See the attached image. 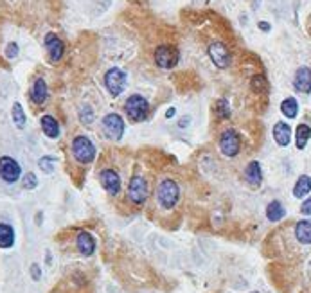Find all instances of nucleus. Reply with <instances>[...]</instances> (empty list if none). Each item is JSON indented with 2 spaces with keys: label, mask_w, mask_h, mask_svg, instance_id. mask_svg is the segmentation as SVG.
Returning <instances> with one entry per match:
<instances>
[{
  "label": "nucleus",
  "mask_w": 311,
  "mask_h": 293,
  "mask_svg": "<svg viewBox=\"0 0 311 293\" xmlns=\"http://www.w3.org/2000/svg\"><path fill=\"white\" fill-rule=\"evenodd\" d=\"M72 153L74 159L81 164H90L95 159V146L92 144V140L85 135H79L72 140Z\"/></svg>",
  "instance_id": "f257e3e1"
},
{
  "label": "nucleus",
  "mask_w": 311,
  "mask_h": 293,
  "mask_svg": "<svg viewBox=\"0 0 311 293\" xmlns=\"http://www.w3.org/2000/svg\"><path fill=\"white\" fill-rule=\"evenodd\" d=\"M157 198H158V203H160L164 209H173L177 205L178 198H180V189H178L177 182L173 180H164L160 182L157 189Z\"/></svg>",
  "instance_id": "f03ea898"
},
{
  "label": "nucleus",
  "mask_w": 311,
  "mask_h": 293,
  "mask_svg": "<svg viewBox=\"0 0 311 293\" xmlns=\"http://www.w3.org/2000/svg\"><path fill=\"white\" fill-rule=\"evenodd\" d=\"M126 108V114L131 121H144L148 117V110H150V104L148 101L142 97V95L135 94V95H130L124 104Z\"/></svg>",
  "instance_id": "7ed1b4c3"
},
{
  "label": "nucleus",
  "mask_w": 311,
  "mask_h": 293,
  "mask_svg": "<svg viewBox=\"0 0 311 293\" xmlns=\"http://www.w3.org/2000/svg\"><path fill=\"white\" fill-rule=\"evenodd\" d=\"M102 133L110 140H119L124 135V121L119 114H108L102 117Z\"/></svg>",
  "instance_id": "20e7f679"
},
{
  "label": "nucleus",
  "mask_w": 311,
  "mask_h": 293,
  "mask_svg": "<svg viewBox=\"0 0 311 293\" xmlns=\"http://www.w3.org/2000/svg\"><path fill=\"white\" fill-rule=\"evenodd\" d=\"M126 81H128L126 74L117 67L110 68V70L105 74V85H107L108 92H110L114 97H117V95H121L122 92H124V88H126Z\"/></svg>",
  "instance_id": "39448f33"
},
{
  "label": "nucleus",
  "mask_w": 311,
  "mask_h": 293,
  "mask_svg": "<svg viewBox=\"0 0 311 293\" xmlns=\"http://www.w3.org/2000/svg\"><path fill=\"white\" fill-rule=\"evenodd\" d=\"M239 146H241V140H239V135H237L236 130L229 128V130H225L220 137V150L225 157H236L239 153Z\"/></svg>",
  "instance_id": "423d86ee"
},
{
  "label": "nucleus",
  "mask_w": 311,
  "mask_h": 293,
  "mask_svg": "<svg viewBox=\"0 0 311 293\" xmlns=\"http://www.w3.org/2000/svg\"><path fill=\"white\" fill-rule=\"evenodd\" d=\"M178 60H180V54L175 47L171 45H160L155 51V63L160 68H173L177 67Z\"/></svg>",
  "instance_id": "0eeeda50"
},
{
  "label": "nucleus",
  "mask_w": 311,
  "mask_h": 293,
  "mask_svg": "<svg viewBox=\"0 0 311 293\" xmlns=\"http://www.w3.org/2000/svg\"><path fill=\"white\" fill-rule=\"evenodd\" d=\"M22 167L11 157H0V178L8 184H13L20 178Z\"/></svg>",
  "instance_id": "6e6552de"
},
{
  "label": "nucleus",
  "mask_w": 311,
  "mask_h": 293,
  "mask_svg": "<svg viewBox=\"0 0 311 293\" xmlns=\"http://www.w3.org/2000/svg\"><path fill=\"white\" fill-rule=\"evenodd\" d=\"M128 198L135 203V205H141V203L146 202L148 198V184L142 176H133L128 186Z\"/></svg>",
  "instance_id": "1a4fd4ad"
},
{
  "label": "nucleus",
  "mask_w": 311,
  "mask_h": 293,
  "mask_svg": "<svg viewBox=\"0 0 311 293\" xmlns=\"http://www.w3.org/2000/svg\"><path fill=\"white\" fill-rule=\"evenodd\" d=\"M209 56L218 68H227L230 65V52H229V49H227V45L221 44V42H214V44L211 45Z\"/></svg>",
  "instance_id": "9d476101"
},
{
  "label": "nucleus",
  "mask_w": 311,
  "mask_h": 293,
  "mask_svg": "<svg viewBox=\"0 0 311 293\" xmlns=\"http://www.w3.org/2000/svg\"><path fill=\"white\" fill-rule=\"evenodd\" d=\"M45 47H47L49 58H51L52 63H56V61H59L61 58H63L65 45H63V42L54 34V32H49V34L45 36Z\"/></svg>",
  "instance_id": "9b49d317"
},
{
  "label": "nucleus",
  "mask_w": 311,
  "mask_h": 293,
  "mask_svg": "<svg viewBox=\"0 0 311 293\" xmlns=\"http://www.w3.org/2000/svg\"><path fill=\"white\" fill-rule=\"evenodd\" d=\"M101 186L105 187L108 194L115 196L121 191V178L114 169H105L101 171Z\"/></svg>",
  "instance_id": "f8f14e48"
},
{
  "label": "nucleus",
  "mask_w": 311,
  "mask_h": 293,
  "mask_svg": "<svg viewBox=\"0 0 311 293\" xmlns=\"http://www.w3.org/2000/svg\"><path fill=\"white\" fill-rule=\"evenodd\" d=\"M76 246H78L79 253L83 255H92L95 252V239L92 238V234L87 230H81L76 238Z\"/></svg>",
  "instance_id": "ddd939ff"
},
{
  "label": "nucleus",
  "mask_w": 311,
  "mask_h": 293,
  "mask_svg": "<svg viewBox=\"0 0 311 293\" xmlns=\"http://www.w3.org/2000/svg\"><path fill=\"white\" fill-rule=\"evenodd\" d=\"M293 87L295 90L309 94L311 92V70L307 67H300L295 72V80H293Z\"/></svg>",
  "instance_id": "4468645a"
},
{
  "label": "nucleus",
  "mask_w": 311,
  "mask_h": 293,
  "mask_svg": "<svg viewBox=\"0 0 311 293\" xmlns=\"http://www.w3.org/2000/svg\"><path fill=\"white\" fill-rule=\"evenodd\" d=\"M273 139H275V142L279 146L283 148L288 146L290 140H292V128H290V124L283 123V121L275 123V126H273Z\"/></svg>",
  "instance_id": "2eb2a0df"
},
{
  "label": "nucleus",
  "mask_w": 311,
  "mask_h": 293,
  "mask_svg": "<svg viewBox=\"0 0 311 293\" xmlns=\"http://www.w3.org/2000/svg\"><path fill=\"white\" fill-rule=\"evenodd\" d=\"M245 180L252 187H259L261 182H263V173H261V164L257 160L250 162L245 169Z\"/></svg>",
  "instance_id": "dca6fc26"
},
{
  "label": "nucleus",
  "mask_w": 311,
  "mask_h": 293,
  "mask_svg": "<svg viewBox=\"0 0 311 293\" xmlns=\"http://www.w3.org/2000/svg\"><path fill=\"white\" fill-rule=\"evenodd\" d=\"M31 99L34 104H44L47 101V83H45V80L38 78L34 81V85L31 88Z\"/></svg>",
  "instance_id": "f3484780"
},
{
  "label": "nucleus",
  "mask_w": 311,
  "mask_h": 293,
  "mask_svg": "<svg viewBox=\"0 0 311 293\" xmlns=\"http://www.w3.org/2000/svg\"><path fill=\"white\" fill-rule=\"evenodd\" d=\"M40 124H42V130H44V133L47 135L49 139H58L59 137V124L52 115H44Z\"/></svg>",
  "instance_id": "a211bd4d"
},
{
  "label": "nucleus",
  "mask_w": 311,
  "mask_h": 293,
  "mask_svg": "<svg viewBox=\"0 0 311 293\" xmlns=\"http://www.w3.org/2000/svg\"><path fill=\"white\" fill-rule=\"evenodd\" d=\"M295 236L302 245H311V222L309 219H302L297 223Z\"/></svg>",
  "instance_id": "6ab92c4d"
},
{
  "label": "nucleus",
  "mask_w": 311,
  "mask_h": 293,
  "mask_svg": "<svg viewBox=\"0 0 311 293\" xmlns=\"http://www.w3.org/2000/svg\"><path fill=\"white\" fill-rule=\"evenodd\" d=\"M15 243V230L8 223H0V248H11Z\"/></svg>",
  "instance_id": "aec40b11"
},
{
  "label": "nucleus",
  "mask_w": 311,
  "mask_h": 293,
  "mask_svg": "<svg viewBox=\"0 0 311 293\" xmlns=\"http://www.w3.org/2000/svg\"><path fill=\"white\" fill-rule=\"evenodd\" d=\"M309 191H311V176L302 174V176L297 180L295 187H293V196H295V198H304L306 194H309Z\"/></svg>",
  "instance_id": "412c9836"
},
{
  "label": "nucleus",
  "mask_w": 311,
  "mask_h": 293,
  "mask_svg": "<svg viewBox=\"0 0 311 293\" xmlns=\"http://www.w3.org/2000/svg\"><path fill=\"white\" fill-rule=\"evenodd\" d=\"M284 214H286V210H284L283 203L277 202V200H273V202L266 207V218L270 219V222H281V219L284 218Z\"/></svg>",
  "instance_id": "4be33fe9"
},
{
  "label": "nucleus",
  "mask_w": 311,
  "mask_h": 293,
  "mask_svg": "<svg viewBox=\"0 0 311 293\" xmlns=\"http://www.w3.org/2000/svg\"><path fill=\"white\" fill-rule=\"evenodd\" d=\"M311 137V128L307 126V124H299V128H297V135H295V144L299 150H304L307 144V140H309Z\"/></svg>",
  "instance_id": "5701e85b"
},
{
  "label": "nucleus",
  "mask_w": 311,
  "mask_h": 293,
  "mask_svg": "<svg viewBox=\"0 0 311 293\" xmlns=\"http://www.w3.org/2000/svg\"><path fill=\"white\" fill-rule=\"evenodd\" d=\"M281 112L286 115L288 119H293V117H297L299 104H297V101L293 99V97H288V99H284L283 103H281Z\"/></svg>",
  "instance_id": "b1692460"
},
{
  "label": "nucleus",
  "mask_w": 311,
  "mask_h": 293,
  "mask_svg": "<svg viewBox=\"0 0 311 293\" xmlns=\"http://www.w3.org/2000/svg\"><path fill=\"white\" fill-rule=\"evenodd\" d=\"M11 115H13V123H15L16 126L20 128V130H22V128H25V112H24V108H22V104H20V103L13 104Z\"/></svg>",
  "instance_id": "393cba45"
},
{
  "label": "nucleus",
  "mask_w": 311,
  "mask_h": 293,
  "mask_svg": "<svg viewBox=\"0 0 311 293\" xmlns=\"http://www.w3.org/2000/svg\"><path fill=\"white\" fill-rule=\"evenodd\" d=\"M250 87H252L254 92H257V94H264V92H268V81L266 78H264L263 74H257L252 78V81H250Z\"/></svg>",
  "instance_id": "a878e982"
},
{
  "label": "nucleus",
  "mask_w": 311,
  "mask_h": 293,
  "mask_svg": "<svg viewBox=\"0 0 311 293\" xmlns=\"http://www.w3.org/2000/svg\"><path fill=\"white\" fill-rule=\"evenodd\" d=\"M216 115L218 119H229L230 117V106L227 99H220L216 103Z\"/></svg>",
  "instance_id": "bb28decb"
},
{
  "label": "nucleus",
  "mask_w": 311,
  "mask_h": 293,
  "mask_svg": "<svg viewBox=\"0 0 311 293\" xmlns=\"http://www.w3.org/2000/svg\"><path fill=\"white\" fill-rule=\"evenodd\" d=\"M54 164H56V157H51V155L42 157V159L38 160V166L42 167L45 173H52V171H54Z\"/></svg>",
  "instance_id": "cd10ccee"
},
{
  "label": "nucleus",
  "mask_w": 311,
  "mask_h": 293,
  "mask_svg": "<svg viewBox=\"0 0 311 293\" xmlns=\"http://www.w3.org/2000/svg\"><path fill=\"white\" fill-rule=\"evenodd\" d=\"M38 186V178H36L34 173H27L24 178V187L25 189H34V187Z\"/></svg>",
  "instance_id": "c85d7f7f"
},
{
  "label": "nucleus",
  "mask_w": 311,
  "mask_h": 293,
  "mask_svg": "<svg viewBox=\"0 0 311 293\" xmlns=\"http://www.w3.org/2000/svg\"><path fill=\"white\" fill-rule=\"evenodd\" d=\"M16 56H18V45L9 44L8 47H6V58H8V60H13Z\"/></svg>",
  "instance_id": "c756f323"
},
{
  "label": "nucleus",
  "mask_w": 311,
  "mask_h": 293,
  "mask_svg": "<svg viewBox=\"0 0 311 293\" xmlns=\"http://www.w3.org/2000/svg\"><path fill=\"white\" fill-rule=\"evenodd\" d=\"M300 212L306 214V216H311V198H307L306 202L300 205Z\"/></svg>",
  "instance_id": "7c9ffc66"
},
{
  "label": "nucleus",
  "mask_w": 311,
  "mask_h": 293,
  "mask_svg": "<svg viewBox=\"0 0 311 293\" xmlns=\"http://www.w3.org/2000/svg\"><path fill=\"white\" fill-rule=\"evenodd\" d=\"M31 272H32V279H34V281H38V279H40V266L38 265H32L31 266Z\"/></svg>",
  "instance_id": "2f4dec72"
},
{
  "label": "nucleus",
  "mask_w": 311,
  "mask_h": 293,
  "mask_svg": "<svg viewBox=\"0 0 311 293\" xmlns=\"http://www.w3.org/2000/svg\"><path fill=\"white\" fill-rule=\"evenodd\" d=\"M259 29H261V31H264V32H268V31H270V25H268L266 22H259Z\"/></svg>",
  "instance_id": "473e14b6"
},
{
  "label": "nucleus",
  "mask_w": 311,
  "mask_h": 293,
  "mask_svg": "<svg viewBox=\"0 0 311 293\" xmlns=\"http://www.w3.org/2000/svg\"><path fill=\"white\" fill-rule=\"evenodd\" d=\"M189 121H191V117H184V119L180 121V124H178V126H180V128H185V126H187V123H189Z\"/></svg>",
  "instance_id": "72a5a7b5"
},
{
  "label": "nucleus",
  "mask_w": 311,
  "mask_h": 293,
  "mask_svg": "<svg viewBox=\"0 0 311 293\" xmlns=\"http://www.w3.org/2000/svg\"><path fill=\"white\" fill-rule=\"evenodd\" d=\"M175 114H177V110H175V108H169V110L165 112V117H167V119H171V117H173Z\"/></svg>",
  "instance_id": "f704fd0d"
},
{
  "label": "nucleus",
  "mask_w": 311,
  "mask_h": 293,
  "mask_svg": "<svg viewBox=\"0 0 311 293\" xmlns=\"http://www.w3.org/2000/svg\"><path fill=\"white\" fill-rule=\"evenodd\" d=\"M252 293H259V291H252Z\"/></svg>",
  "instance_id": "c9c22d12"
}]
</instances>
